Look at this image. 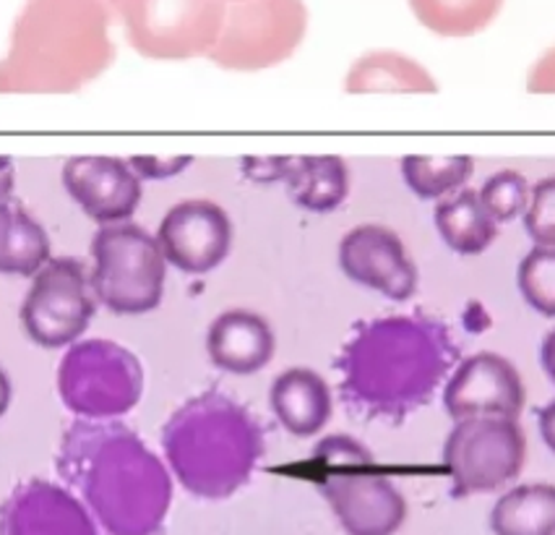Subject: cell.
Masks as SVG:
<instances>
[{
	"mask_svg": "<svg viewBox=\"0 0 555 535\" xmlns=\"http://www.w3.org/2000/svg\"><path fill=\"white\" fill-rule=\"evenodd\" d=\"M460 347L449 327L423 311L354 327L337 358L341 403L365 421L402 423L430 403Z\"/></svg>",
	"mask_w": 555,
	"mask_h": 535,
	"instance_id": "cell-1",
	"label": "cell"
},
{
	"mask_svg": "<svg viewBox=\"0 0 555 535\" xmlns=\"http://www.w3.org/2000/svg\"><path fill=\"white\" fill-rule=\"evenodd\" d=\"M57 473L109 535L159 533L172 479L157 455L115 421H76L63 434Z\"/></svg>",
	"mask_w": 555,
	"mask_h": 535,
	"instance_id": "cell-2",
	"label": "cell"
},
{
	"mask_svg": "<svg viewBox=\"0 0 555 535\" xmlns=\"http://www.w3.org/2000/svg\"><path fill=\"white\" fill-rule=\"evenodd\" d=\"M163 447L176 479L198 499H228L263 457V431L241 403L202 392L172 412Z\"/></svg>",
	"mask_w": 555,
	"mask_h": 535,
	"instance_id": "cell-3",
	"label": "cell"
},
{
	"mask_svg": "<svg viewBox=\"0 0 555 535\" xmlns=\"http://www.w3.org/2000/svg\"><path fill=\"white\" fill-rule=\"evenodd\" d=\"M113 55L105 0H29L3 71L24 84L70 89L102 74Z\"/></svg>",
	"mask_w": 555,
	"mask_h": 535,
	"instance_id": "cell-4",
	"label": "cell"
},
{
	"mask_svg": "<svg viewBox=\"0 0 555 535\" xmlns=\"http://www.w3.org/2000/svg\"><path fill=\"white\" fill-rule=\"evenodd\" d=\"M311 466L315 486L324 494L347 535H393L406 520V501L376 457L347 434L315 444Z\"/></svg>",
	"mask_w": 555,
	"mask_h": 535,
	"instance_id": "cell-5",
	"label": "cell"
},
{
	"mask_svg": "<svg viewBox=\"0 0 555 535\" xmlns=\"http://www.w3.org/2000/svg\"><path fill=\"white\" fill-rule=\"evenodd\" d=\"M92 259V290L109 314L141 316L163 303L167 262L157 238L141 225L118 222L96 230Z\"/></svg>",
	"mask_w": 555,
	"mask_h": 535,
	"instance_id": "cell-6",
	"label": "cell"
},
{
	"mask_svg": "<svg viewBox=\"0 0 555 535\" xmlns=\"http://www.w3.org/2000/svg\"><path fill=\"white\" fill-rule=\"evenodd\" d=\"M144 392V369L128 347L113 340L70 345L57 366V395L83 421H107L135 408Z\"/></svg>",
	"mask_w": 555,
	"mask_h": 535,
	"instance_id": "cell-7",
	"label": "cell"
},
{
	"mask_svg": "<svg viewBox=\"0 0 555 535\" xmlns=\"http://www.w3.org/2000/svg\"><path fill=\"white\" fill-rule=\"evenodd\" d=\"M128 42L157 61L209 55L224 24L222 0H120Z\"/></svg>",
	"mask_w": 555,
	"mask_h": 535,
	"instance_id": "cell-8",
	"label": "cell"
},
{
	"mask_svg": "<svg viewBox=\"0 0 555 535\" xmlns=\"http://www.w3.org/2000/svg\"><path fill=\"white\" fill-rule=\"evenodd\" d=\"M308 29L302 0H245L224 14L209 58L222 68L261 71L287 61Z\"/></svg>",
	"mask_w": 555,
	"mask_h": 535,
	"instance_id": "cell-9",
	"label": "cell"
},
{
	"mask_svg": "<svg viewBox=\"0 0 555 535\" xmlns=\"http://www.w3.org/2000/svg\"><path fill=\"white\" fill-rule=\"evenodd\" d=\"M525 460L527 434L514 418H464L456 421L443 444V462L454 483V499L506 486L521 473Z\"/></svg>",
	"mask_w": 555,
	"mask_h": 535,
	"instance_id": "cell-10",
	"label": "cell"
},
{
	"mask_svg": "<svg viewBox=\"0 0 555 535\" xmlns=\"http://www.w3.org/2000/svg\"><path fill=\"white\" fill-rule=\"evenodd\" d=\"M18 316L27 337L40 347H63L79 340L94 316L92 282L83 264L70 256L50 259L31 280Z\"/></svg>",
	"mask_w": 555,
	"mask_h": 535,
	"instance_id": "cell-11",
	"label": "cell"
},
{
	"mask_svg": "<svg viewBox=\"0 0 555 535\" xmlns=\"http://www.w3.org/2000/svg\"><path fill=\"white\" fill-rule=\"evenodd\" d=\"M527 403V390L519 371L499 353H475L449 373L443 386V408L454 421L475 416L514 418L519 421Z\"/></svg>",
	"mask_w": 555,
	"mask_h": 535,
	"instance_id": "cell-12",
	"label": "cell"
},
{
	"mask_svg": "<svg viewBox=\"0 0 555 535\" xmlns=\"http://www.w3.org/2000/svg\"><path fill=\"white\" fill-rule=\"evenodd\" d=\"M157 243L165 262L180 272L209 275L232 249L230 215L206 199L180 202L159 222Z\"/></svg>",
	"mask_w": 555,
	"mask_h": 535,
	"instance_id": "cell-13",
	"label": "cell"
},
{
	"mask_svg": "<svg viewBox=\"0 0 555 535\" xmlns=\"http://www.w3.org/2000/svg\"><path fill=\"white\" fill-rule=\"evenodd\" d=\"M339 267L352 282L391 301H410L421 280L402 238L386 225H358L341 238Z\"/></svg>",
	"mask_w": 555,
	"mask_h": 535,
	"instance_id": "cell-14",
	"label": "cell"
},
{
	"mask_svg": "<svg viewBox=\"0 0 555 535\" xmlns=\"http://www.w3.org/2000/svg\"><path fill=\"white\" fill-rule=\"evenodd\" d=\"M63 186L87 217L100 225L126 222L141 202V178L120 157H70L63 165Z\"/></svg>",
	"mask_w": 555,
	"mask_h": 535,
	"instance_id": "cell-15",
	"label": "cell"
},
{
	"mask_svg": "<svg viewBox=\"0 0 555 535\" xmlns=\"http://www.w3.org/2000/svg\"><path fill=\"white\" fill-rule=\"evenodd\" d=\"M0 535H100L92 514L57 483L31 479L0 505Z\"/></svg>",
	"mask_w": 555,
	"mask_h": 535,
	"instance_id": "cell-16",
	"label": "cell"
},
{
	"mask_svg": "<svg viewBox=\"0 0 555 535\" xmlns=\"http://www.w3.org/2000/svg\"><path fill=\"white\" fill-rule=\"evenodd\" d=\"M274 330L261 314L230 308L211 321L206 332V353L219 371L250 377L274 358Z\"/></svg>",
	"mask_w": 555,
	"mask_h": 535,
	"instance_id": "cell-17",
	"label": "cell"
},
{
	"mask_svg": "<svg viewBox=\"0 0 555 535\" xmlns=\"http://www.w3.org/2000/svg\"><path fill=\"white\" fill-rule=\"evenodd\" d=\"M276 421L298 440L315 436L332 418V390L313 369H287L274 379L269 392Z\"/></svg>",
	"mask_w": 555,
	"mask_h": 535,
	"instance_id": "cell-18",
	"label": "cell"
},
{
	"mask_svg": "<svg viewBox=\"0 0 555 535\" xmlns=\"http://www.w3.org/2000/svg\"><path fill=\"white\" fill-rule=\"evenodd\" d=\"M287 193L300 209L334 212L350 193V170L337 154H308V157H293L289 173L285 178Z\"/></svg>",
	"mask_w": 555,
	"mask_h": 535,
	"instance_id": "cell-19",
	"label": "cell"
},
{
	"mask_svg": "<svg viewBox=\"0 0 555 535\" xmlns=\"http://www.w3.org/2000/svg\"><path fill=\"white\" fill-rule=\"evenodd\" d=\"M434 220L443 243L462 256L482 254L499 238V222L488 215L480 202V193L473 189H460L441 199Z\"/></svg>",
	"mask_w": 555,
	"mask_h": 535,
	"instance_id": "cell-20",
	"label": "cell"
},
{
	"mask_svg": "<svg viewBox=\"0 0 555 535\" xmlns=\"http://www.w3.org/2000/svg\"><path fill=\"white\" fill-rule=\"evenodd\" d=\"M50 262V238L18 202H0V272L29 277Z\"/></svg>",
	"mask_w": 555,
	"mask_h": 535,
	"instance_id": "cell-21",
	"label": "cell"
},
{
	"mask_svg": "<svg viewBox=\"0 0 555 535\" xmlns=\"http://www.w3.org/2000/svg\"><path fill=\"white\" fill-rule=\"evenodd\" d=\"M347 92L363 94V92H412V94H428L438 92V84L430 71H425L421 63L412 61L402 53L393 50H378L360 58L350 68L345 81Z\"/></svg>",
	"mask_w": 555,
	"mask_h": 535,
	"instance_id": "cell-22",
	"label": "cell"
},
{
	"mask_svg": "<svg viewBox=\"0 0 555 535\" xmlns=\"http://www.w3.org/2000/svg\"><path fill=\"white\" fill-rule=\"evenodd\" d=\"M495 535H555V486L521 483L495 501L490 512Z\"/></svg>",
	"mask_w": 555,
	"mask_h": 535,
	"instance_id": "cell-23",
	"label": "cell"
},
{
	"mask_svg": "<svg viewBox=\"0 0 555 535\" xmlns=\"http://www.w3.org/2000/svg\"><path fill=\"white\" fill-rule=\"evenodd\" d=\"M410 9L438 37H473L493 24L503 0H410Z\"/></svg>",
	"mask_w": 555,
	"mask_h": 535,
	"instance_id": "cell-24",
	"label": "cell"
},
{
	"mask_svg": "<svg viewBox=\"0 0 555 535\" xmlns=\"http://www.w3.org/2000/svg\"><path fill=\"white\" fill-rule=\"evenodd\" d=\"M475 173V160L467 154L434 157V154H406L402 176L410 191L421 199H441L460 191Z\"/></svg>",
	"mask_w": 555,
	"mask_h": 535,
	"instance_id": "cell-25",
	"label": "cell"
},
{
	"mask_svg": "<svg viewBox=\"0 0 555 535\" xmlns=\"http://www.w3.org/2000/svg\"><path fill=\"white\" fill-rule=\"evenodd\" d=\"M521 298L540 316L555 319V249H532L516 272Z\"/></svg>",
	"mask_w": 555,
	"mask_h": 535,
	"instance_id": "cell-26",
	"label": "cell"
},
{
	"mask_svg": "<svg viewBox=\"0 0 555 535\" xmlns=\"http://www.w3.org/2000/svg\"><path fill=\"white\" fill-rule=\"evenodd\" d=\"M529 183L521 173L501 170L490 176L480 189V202L495 222H512L514 217L525 215L529 204Z\"/></svg>",
	"mask_w": 555,
	"mask_h": 535,
	"instance_id": "cell-27",
	"label": "cell"
},
{
	"mask_svg": "<svg viewBox=\"0 0 555 535\" xmlns=\"http://www.w3.org/2000/svg\"><path fill=\"white\" fill-rule=\"evenodd\" d=\"M525 230L534 246L555 249V176L538 180L529 191Z\"/></svg>",
	"mask_w": 555,
	"mask_h": 535,
	"instance_id": "cell-28",
	"label": "cell"
},
{
	"mask_svg": "<svg viewBox=\"0 0 555 535\" xmlns=\"http://www.w3.org/2000/svg\"><path fill=\"white\" fill-rule=\"evenodd\" d=\"M293 157H245L241 167L243 173L256 183H276L282 180L285 183Z\"/></svg>",
	"mask_w": 555,
	"mask_h": 535,
	"instance_id": "cell-29",
	"label": "cell"
},
{
	"mask_svg": "<svg viewBox=\"0 0 555 535\" xmlns=\"http://www.w3.org/2000/svg\"><path fill=\"white\" fill-rule=\"evenodd\" d=\"M128 163L139 178L163 180L183 173L193 163V157H131Z\"/></svg>",
	"mask_w": 555,
	"mask_h": 535,
	"instance_id": "cell-30",
	"label": "cell"
},
{
	"mask_svg": "<svg viewBox=\"0 0 555 535\" xmlns=\"http://www.w3.org/2000/svg\"><path fill=\"white\" fill-rule=\"evenodd\" d=\"M532 89H555V50L547 53L532 71Z\"/></svg>",
	"mask_w": 555,
	"mask_h": 535,
	"instance_id": "cell-31",
	"label": "cell"
},
{
	"mask_svg": "<svg viewBox=\"0 0 555 535\" xmlns=\"http://www.w3.org/2000/svg\"><path fill=\"white\" fill-rule=\"evenodd\" d=\"M538 425H540L542 442H545L547 449L555 455V399L553 403H547L545 408H540Z\"/></svg>",
	"mask_w": 555,
	"mask_h": 535,
	"instance_id": "cell-32",
	"label": "cell"
},
{
	"mask_svg": "<svg viewBox=\"0 0 555 535\" xmlns=\"http://www.w3.org/2000/svg\"><path fill=\"white\" fill-rule=\"evenodd\" d=\"M540 364H542V369H545L547 379H551V382L555 384V330L547 332L545 340H542Z\"/></svg>",
	"mask_w": 555,
	"mask_h": 535,
	"instance_id": "cell-33",
	"label": "cell"
},
{
	"mask_svg": "<svg viewBox=\"0 0 555 535\" xmlns=\"http://www.w3.org/2000/svg\"><path fill=\"white\" fill-rule=\"evenodd\" d=\"M11 191H14V163L11 157H0V202H5Z\"/></svg>",
	"mask_w": 555,
	"mask_h": 535,
	"instance_id": "cell-34",
	"label": "cell"
},
{
	"mask_svg": "<svg viewBox=\"0 0 555 535\" xmlns=\"http://www.w3.org/2000/svg\"><path fill=\"white\" fill-rule=\"evenodd\" d=\"M9 405H11V382L9 377H5V371L0 369V416L9 410Z\"/></svg>",
	"mask_w": 555,
	"mask_h": 535,
	"instance_id": "cell-35",
	"label": "cell"
},
{
	"mask_svg": "<svg viewBox=\"0 0 555 535\" xmlns=\"http://www.w3.org/2000/svg\"><path fill=\"white\" fill-rule=\"evenodd\" d=\"M107 5H120V0H105Z\"/></svg>",
	"mask_w": 555,
	"mask_h": 535,
	"instance_id": "cell-36",
	"label": "cell"
},
{
	"mask_svg": "<svg viewBox=\"0 0 555 535\" xmlns=\"http://www.w3.org/2000/svg\"><path fill=\"white\" fill-rule=\"evenodd\" d=\"M222 3H224V0H222ZM230 3H245V0H230Z\"/></svg>",
	"mask_w": 555,
	"mask_h": 535,
	"instance_id": "cell-37",
	"label": "cell"
}]
</instances>
